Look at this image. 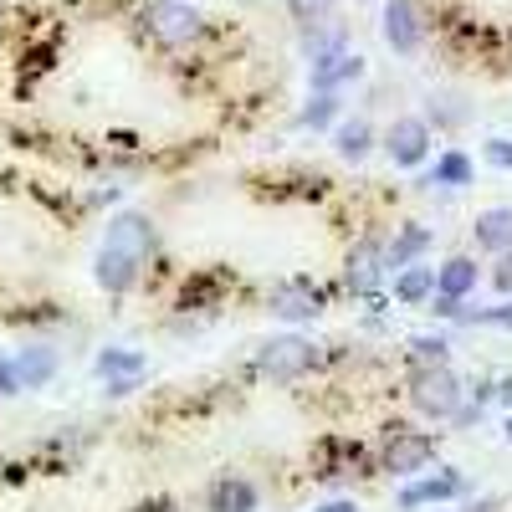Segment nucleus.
<instances>
[{
    "instance_id": "1",
    "label": "nucleus",
    "mask_w": 512,
    "mask_h": 512,
    "mask_svg": "<svg viewBox=\"0 0 512 512\" xmlns=\"http://www.w3.org/2000/svg\"><path fill=\"white\" fill-rule=\"evenodd\" d=\"M461 379L446 369V364H425V369H415V384H410V400H415V410L420 415H436V420H456V410H461Z\"/></svg>"
},
{
    "instance_id": "2",
    "label": "nucleus",
    "mask_w": 512,
    "mask_h": 512,
    "mask_svg": "<svg viewBox=\"0 0 512 512\" xmlns=\"http://www.w3.org/2000/svg\"><path fill=\"white\" fill-rule=\"evenodd\" d=\"M144 26L159 47H190L200 36V11L190 0H149L144 6Z\"/></svg>"
},
{
    "instance_id": "3",
    "label": "nucleus",
    "mask_w": 512,
    "mask_h": 512,
    "mask_svg": "<svg viewBox=\"0 0 512 512\" xmlns=\"http://www.w3.org/2000/svg\"><path fill=\"white\" fill-rule=\"evenodd\" d=\"M313 344H308V338H272V344H262V354H256V364H262V374L267 379H303L308 369H313Z\"/></svg>"
},
{
    "instance_id": "4",
    "label": "nucleus",
    "mask_w": 512,
    "mask_h": 512,
    "mask_svg": "<svg viewBox=\"0 0 512 512\" xmlns=\"http://www.w3.org/2000/svg\"><path fill=\"white\" fill-rule=\"evenodd\" d=\"M436 461V436H425V431H405V425H395L390 441H384V472H395V477H410L420 472V466H431Z\"/></svg>"
},
{
    "instance_id": "5",
    "label": "nucleus",
    "mask_w": 512,
    "mask_h": 512,
    "mask_svg": "<svg viewBox=\"0 0 512 512\" xmlns=\"http://www.w3.org/2000/svg\"><path fill=\"white\" fill-rule=\"evenodd\" d=\"M103 246L144 267V262H149V251H154V226H149L144 216H134V210H123V216L108 221V241H103Z\"/></svg>"
},
{
    "instance_id": "6",
    "label": "nucleus",
    "mask_w": 512,
    "mask_h": 512,
    "mask_svg": "<svg viewBox=\"0 0 512 512\" xmlns=\"http://www.w3.org/2000/svg\"><path fill=\"white\" fill-rule=\"evenodd\" d=\"M384 154H390L400 169L420 164L425 154H431V123L425 118H395L390 134H384Z\"/></svg>"
},
{
    "instance_id": "7",
    "label": "nucleus",
    "mask_w": 512,
    "mask_h": 512,
    "mask_svg": "<svg viewBox=\"0 0 512 512\" xmlns=\"http://www.w3.org/2000/svg\"><path fill=\"white\" fill-rule=\"evenodd\" d=\"M384 41H390L400 57H410L420 47V11L410 0H390V6H384Z\"/></svg>"
},
{
    "instance_id": "8",
    "label": "nucleus",
    "mask_w": 512,
    "mask_h": 512,
    "mask_svg": "<svg viewBox=\"0 0 512 512\" xmlns=\"http://www.w3.org/2000/svg\"><path fill=\"white\" fill-rule=\"evenodd\" d=\"M272 313L287 318V323H308V318L323 313V297H318L308 282H282V287L272 292Z\"/></svg>"
},
{
    "instance_id": "9",
    "label": "nucleus",
    "mask_w": 512,
    "mask_h": 512,
    "mask_svg": "<svg viewBox=\"0 0 512 512\" xmlns=\"http://www.w3.org/2000/svg\"><path fill=\"white\" fill-rule=\"evenodd\" d=\"M98 374L108 379V390H113V395H128V390L139 384V374H144V354L108 349V354H98Z\"/></svg>"
},
{
    "instance_id": "10",
    "label": "nucleus",
    "mask_w": 512,
    "mask_h": 512,
    "mask_svg": "<svg viewBox=\"0 0 512 512\" xmlns=\"http://www.w3.org/2000/svg\"><path fill=\"white\" fill-rule=\"evenodd\" d=\"M354 77H364V57H354V52H328V57L313 62V88L318 93H333L338 82H354Z\"/></svg>"
},
{
    "instance_id": "11",
    "label": "nucleus",
    "mask_w": 512,
    "mask_h": 512,
    "mask_svg": "<svg viewBox=\"0 0 512 512\" xmlns=\"http://www.w3.org/2000/svg\"><path fill=\"white\" fill-rule=\"evenodd\" d=\"M210 512H256V487L246 477H221L210 487Z\"/></svg>"
},
{
    "instance_id": "12",
    "label": "nucleus",
    "mask_w": 512,
    "mask_h": 512,
    "mask_svg": "<svg viewBox=\"0 0 512 512\" xmlns=\"http://www.w3.org/2000/svg\"><path fill=\"white\" fill-rule=\"evenodd\" d=\"M11 369H16V384H26V390H36V384H47L52 374H57V354L52 349H21L16 359H11Z\"/></svg>"
},
{
    "instance_id": "13",
    "label": "nucleus",
    "mask_w": 512,
    "mask_h": 512,
    "mask_svg": "<svg viewBox=\"0 0 512 512\" xmlns=\"http://www.w3.org/2000/svg\"><path fill=\"white\" fill-rule=\"evenodd\" d=\"M477 246L482 251H512V210L502 205V210H482L477 216Z\"/></svg>"
},
{
    "instance_id": "14",
    "label": "nucleus",
    "mask_w": 512,
    "mask_h": 512,
    "mask_svg": "<svg viewBox=\"0 0 512 512\" xmlns=\"http://www.w3.org/2000/svg\"><path fill=\"white\" fill-rule=\"evenodd\" d=\"M472 287H477V267L466 262V256H451V262L436 272V297H451V303H461Z\"/></svg>"
},
{
    "instance_id": "15",
    "label": "nucleus",
    "mask_w": 512,
    "mask_h": 512,
    "mask_svg": "<svg viewBox=\"0 0 512 512\" xmlns=\"http://www.w3.org/2000/svg\"><path fill=\"white\" fill-rule=\"evenodd\" d=\"M98 282L108 287V292H128L139 282V262H128V256H118V251H98Z\"/></svg>"
},
{
    "instance_id": "16",
    "label": "nucleus",
    "mask_w": 512,
    "mask_h": 512,
    "mask_svg": "<svg viewBox=\"0 0 512 512\" xmlns=\"http://www.w3.org/2000/svg\"><path fill=\"white\" fill-rule=\"evenodd\" d=\"M456 492H461V477H456V472H441V477H431V482H415V487H405V492H400V507L446 502V497H456Z\"/></svg>"
},
{
    "instance_id": "17",
    "label": "nucleus",
    "mask_w": 512,
    "mask_h": 512,
    "mask_svg": "<svg viewBox=\"0 0 512 512\" xmlns=\"http://www.w3.org/2000/svg\"><path fill=\"white\" fill-rule=\"evenodd\" d=\"M333 144H338V154L344 159H364L369 154V144H374V128H369V118H349V123H338V134H333Z\"/></svg>"
},
{
    "instance_id": "18",
    "label": "nucleus",
    "mask_w": 512,
    "mask_h": 512,
    "mask_svg": "<svg viewBox=\"0 0 512 512\" xmlns=\"http://www.w3.org/2000/svg\"><path fill=\"white\" fill-rule=\"evenodd\" d=\"M436 292V267H410V272H400L395 277V297H400V303H425V297H431Z\"/></svg>"
},
{
    "instance_id": "19",
    "label": "nucleus",
    "mask_w": 512,
    "mask_h": 512,
    "mask_svg": "<svg viewBox=\"0 0 512 512\" xmlns=\"http://www.w3.org/2000/svg\"><path fill=\"white\" fill-rule=\"evenodd\" d=\"M349 282H354V292H369V287L379 282V246H374V241H364V246L349 256Z\"/></svg>"
},
{
    "instance_id": "20",
    "label": "nucleus",
    "mask_w": 512,
    "mask_h": 512,
    "mask_svg": "<svg viewBox=\"0 0 512 512\" xmlns=\"http://www.w3.org/2000/svg\"><path fill=\"white\" fill-rule=\"evenodd\" d=\"M425 246H431V231H420V226H410V231H400V236L390 241V251H384V262H390V267H405L410 256H420Z\"/></svg>"
},
{
    "instance_id": "21",
    "label": "nucleus",
    "mask_w": 512,
    "mask_h": 512,
    "mask_svg": "<svg viewBox=\"0 0 512 512\" xmlns=\"http://www.w3.org/2000/svg\"><path fill=\"white\" fill-rule=\"evenodd\" d=\"M472 180V159L466 154H441L436 159V185H466Z\"/></svg>"
},
{
    "instance_id": "22",
    "label": "nucleus",
    "mask_w": 512,
    "mask_h": 512,
    "mask_svg": "<svg viewBox=\"0 0 512 512\" xmlns=\"http://www.w3.org/2000/svg\"><path fill=\"white\" fill-rule=\"evenodd\" d=\"M333 6H338V0H287L292 21H303V26H323L333 16Z\"/></svg>"
},
{
    "instance_id": "23",
    "label": "nucleus",
    "mask_w": 512,
    "mask_h": 512,
    "mask_svg": "<svg viewBox=\"0 0 512 512\" xmlns=\"http://www.w3.org/2000/svg\"><path fill=\"white\" fill-rule=\"evenodd\" d=\"M410 354H415L420 369L425 364H446V338H410Z\"/></svg>"
},
{
    "instance_id": "24",
    "label": "nucleus",
    "mask_w": 512,
    "mask_h": 512,
    "mask_svg": "<svg viewBox=\"0 0 512 512\" xmlns=\"http://www.w3.org/2000/svg\"><path fill=\"white\" fill-rule=\"evenodd\" d=\"M338 113V103H333V93H318L308 108H303V118H297V123H308V128H323L328 118Z\"/></svg>"
},
{
    "instance_id": "25",
    "label": "nucleus",
    "mask_w": 512,
    "mask_h": 512,
    "mask_svg": "<svg viewBox=\"0 0 512 512\" xmlns=\"http://www.w3.org/2000/svg\"><path fill=\"white\" fill-rule=\"evenodd\" d=\"M466 323H487V328H512V303L507 308H492V313H456Z\"/></svg>"
},
{
    "instance_id": "26",
    "label": "nucleus",
    "mask_w": 512,
    "mask_h": 512,
    "mask_svg": "<svg viewBox=\"0 0 512 512\" xmlns=\"http://www.w3.org/2000/svg\"><path fill=\"white\" fill-rule=\"evenodd\" d=\"M487 159L497 169H512V139H487Z\"/></svg>"
},
{
    "instance_id": "27",
    "label": "nucleus",
    "mask_w": 512,
    "mask_h": 512,
    "mask_svg": "<svg viewBox=\"0 0 512 512\" xmlns=\"http://www.w3.org/2000/svg\"><path fill=\"white\" fill-rule=\"evenodd\" d=\"M492 282H497V292H507V297H512V251H502V262H497Z\"/></svg>"
},
{
    "instance_id": "28",
    "label": "nucleus",
    "mask_w": 512,
    "mask_h": 512,
    "mask_svg": "<svg viewBox=\"0 0 512 512\" xmlns=\"http://www.w3.org/2000/svg\"><path fill=\"white\" fill-rule=\"evenodd\" d=\"M16 390V369H11V359H0V395H11Z\"/></svg>"
},
{
    "instance_id": "29",
    "label": "nucleus",
    "mask_w": 512,
    "mask_h": 512,
    "mask_svg": "<svg viewBox=\"0 0 512 512\" xmlns=\"http://www.w3.org/2000/svg\"><path fill=\"white\" fill-rule=\"evenodd\" d=\"M497 400H502V405H512V374H507V379H497Z\"/></svg>"
},
{
    "instance_id": "30",
    "label": "nucleus",
    "mask_w": 512,
    "mask_h": 512,
    "mask_svg": "<svg viewBox=\"0 0 512 512\" xmlns=\"http://www.w3.org/2000/svg\"><path fill=\"white\" fill-rule=\"evenodd\" d=\"M318 512H359L354 502H328V507H318Z\"/></svg>"
},
{
    "instance_id": "31",
    "label": "nucleus",
    "mask_w": 512,
    "mask_h": 512,
    "mask_svg": "<svg viewBox=\"0 0 512 512\" xmlns=\"http://www.w3.org/2000/svg\"><path fill=\"white\" fill-rule=\"evenodd\" d=\"M139 512H175V507H169V502H154V507H139Z\"/></svg>"
},
{
    "instance_id": "32",
    "label": "nucleus",
    "mask_w": 512,
    "mask_h": 512,
    "mask_svg": "<svg viewBox=\"0 0 512 512\" xmlns=\"http://www.w3.org/2000/svg\"><path fill=\"white\" fill-rule=\"evenodd\" d=\"M507 441H512V420H507Z\"/></svg>"
}]
</instances>
